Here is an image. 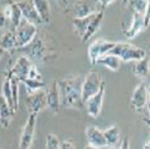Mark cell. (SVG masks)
<instances>
[{
    "label": "cell",
    "instance_id": "6da1fadb",
    "mask_svg": "<svg viewBox=\"0 0 150 149\" xmlns=\"http://www.w3.org/2000/svg\"><path fill=\"white\" fill-rule=\"evenodd\" d=\"M82 81L80 77H68L58 81L61 94V106L66 109L80 110L83 105L82 101Z\"/></svg>",
    "mask_w": 150,
    "mask_h": 149
},
{
    "label": "cell",
    "instance_id": "7a4b0ae2",
    "mask_svg": "<svg viewBox=\"0 0 150 149\" xmlns=\"http://www.w3.org/2000/svg\"><path fill=\"white\" fill-rule=\"evenodd\" d=\"M6 74L16 78L19 82H23L24 80H28V78L43 81V77H42L40 72L38 71V68L33 65V62L27 56H20Z\"/></svg>",
    "mask_w": 150,
    "mask_h": 149
},
{
    "label": "cell",
    "instance_id": "3957f363",
    "mask_svg": "<svg viewBox=\"0 0 150 149\" xmlns=\"http://www.w3.org/2000/svg\"><path fill=\"white\" fill-rule=\"evenodd\" d=\"M112 55L117 56L121 62H131V61H140L144 57H146V52L143 48H139L136 45L126 42H116L115 47L111 49Z\"/></svg>",
    "mask_w": 150,
    "mask_h": 149
},
{
    "label": "cell",
    "instance_id": "277c9868",
    "mask_svg": "<svg viewBox=\"0 0 150 149\" xmlns=\"http://www.w3.org/2000/svg\"><path fill=\"white\" fill-rule=\"evenodd\" d=\"M14 32L16 38V49H18L27 47L33 42V39L35 38L37 33H38V28L34 24L27 22L25 19H22V22L14 29Z\"/></svg>",
    "mask_w": 150,
    "mask_h": 149
},
{
    "label": "cell",
    "instance_id": "5b68a950",
    "mask_svg": "<svg viewBox=\"0 0 150 149\" xmlns=\"http://www.w3.org/2000/svg\"><path fill=\"white\" fill-rule=\"evenodd\" d=\"M102 84H103V80L97 72L91 71L86 74V77L83 78V81H82V87H81L83 104H85L91 96H93V95L97 92Z\"/></svg>",
    "mask_w": 150,
    "mask_h": 149
},
{
    "label": "cell",
    "instance_id": "8992f818",
    "mask_svg": "<svg viewBox=\"0 0 150 149\" xmlns=\"http://www.w3.org/2000/svg\"><path fill=\"white\" fill-rule=\"evenodd\" d=\"M116 42H111L107 39H96L88 45V60L92 65H95L100 57L107 55L111 52V49L115 47Z\"/></svg>",
    "mask_w": 150,
    "mask_h": 149
},
{
    "label": "cell",
    "instance_id": "52a82bcc",
    "mask_svg": "<svg viewBox=\"0 0 150 149\" xmlns=\"http://www.w3.org/2000/svg\"><path fill=\"white\" fill-rule=\"evenodd\" d=\"M37 114H29L27 123L23 128L22 135L19 140V149H30L35 134V125H37Z\"/></svg>",
    "mask_w": 150,
    "mask_h": 149
},
{
    "label": "cell",
    "instance_id": "ba28073f",
    "mask_svg": "<svg viewBox=\"0 0 150 149\" xmlns=\"http://www.w3.org/2000/svg\"><path fill=\"white\" fill-rule=\"evenodd\" d=\"M102 10L97 0H77L72 5L74 18H86Z\"/></svg>",
    "mask_w": 150,
    "mask_h": 149
},
{
    "label": "cell",
    "instance_id": "9c48e42d",
    "mask_svg": "<svg viewBox=\"0 0 150 149\" xmlns=\"http://www.w3.org/2000/svg\"><path fill=\"white\" fill-rule=\"evenodd\" d=\"M105 92H106V87H105V81L101 85L100 90L96 92L93 96H91L88 100H87L85 104L86 106V111L90 116L92 118H97L100 114H101L102 110V102H103V97H105Z\"/></svg>",
    "mask_w": 150,
    "mask_h": 149
},
{
    "label": "cell",
    "instance_id": "30bf717a",
    "mask_svg": "<svg viewBox=\"0 0 150 149\" xmlns=\"http://www.w3.org/2000/svg\"><path fill=\"white\" fill-rule=\"evenodd\" d=\"M27 109L29 114H37L38 115L42 110L47 107V97H45V91L39 90L37 92L28 95L27 101H25Z\"/></svg>",
    "mask_w": 150,
    "mask_h": 149
},
{
    "label": "cell",
    "instance_id": "8fae6325",
    "mask_svg": "<svg viewBox=\"0 0 150 149\" xmlns=\"http://www.w3.org/2000/svg\"><path fill=\"white\" fill-rule=\"evenodd\" d=\"M16 4H18L19 9L22 11L23 19H25L27 22L34 24L37 27L43 23L32 0H20V1H16Z\"/></svg>",
    "mask_w": 150,
    "mask_h": 149
},
{
    "label": "cell",
    "instance_id": "7c38bea8",
    "mask_svg": "<svg viewBox=\"0 0 150 149\" xmlns=\"http://www.w3.org/2000/svg\"><path fill=\"white\" fill-rule=\"evenodd\" d=\"M1 11H3V14L5 15V18L8 19V22H10L13 29H15V28L19 26L23 19L22 11H20L18 4H16V1H14V0H6Z\"/></svg>",
    "mask_w": 150,
    "mask_h": 149
},
{
    "label": "cell",
    "instance_id": "4fadbf2b",
    "mask_svg": "<svg viewBox=\"0 0 150 149\" xmlns=\"http://www.w3.org/2000/svg\"><path fill=\"white\" fill-rule=\"evenodd\" d=\"M45 97H47V107L51 110V113L58 114L61 110V94L58 87V81L52 82L48 90L45 91Z\"/></svg>",
    "mask_w": 150,
    "mask_h": 149
},
{
    "label": "cell",
    "instance_id": "5bb4252c",
    "mask_svg": "<svg viewBox=\"0 0 150 149\" xmlns=\"http://www.w3.org/2000/svg\"><path fill=\"white\" fill-rule=\"evenodd\" d=\"M86 139H87V144L92 145L95 148L98 149H105L107 148L106 144V139L103 136V133L98 128H96L93 125H88L86 128Z\"/></svg>",
    "mask_w": 150,
    "mask_h": 149
},
{
    "label": "cell",
    "instance_id": "9a60e30c",
    "mask_svg": "<svg viewBox=\"0 0 150 149\" xmlns=\"http://www.w3.org/2000/svg\"><path fill=\"white\" fill-rule=\"evenodd\" d=\"M148 92H146V86H145L143 82L139 84L135 87L134 92L131 95V105L135 110H141L146 106L148 102Z\"/></svg>",
    "mask_w": 150,
    "mask_h": 149
},
{
    "label": "cell",
    "instance_id": "2e32d148",
    "mask_svg": "<svg viewBox=\"0 0 150 149\" xmlns=\"http://www.w3.org/2000/svg\"><path fill=\"white\" fill-rule=\"evenodd\" d=\"M24 49H27L28 52V58L32 60H40V58H44L45 56V45L43 43V40L38 37H35L34 39H33V42L27 45V47H24Z\"/></svg>",
    "mask_w": 150,
    "mask_h": 149
},
{
    "label": "cell",
    "instance_id": "e0dca14e",
    "mask_svg": "<svg viewBox=\"0 0 150 149\" xmlns=\"http://www.w3.org/2000/svg\"><path fill=\"white\" fill-rule=\"evenodd\" d=\"M102 22H103V10H100L96 14H93L88 27H87V29L85 32V34H83V37L81 38L82 42H87V40H90L92 38L96 33H97V31L101 28Z\"/></svg>",
    "mask_w": 150,
    "mask_h": 149
},
{
    "label": "cell",
    "instance_id": "ac0fdd59",
    "mask_svg": "<svg viewBox=\"0 0 150 149\" xmlns=\"http://www.w3.org/2000/svg\"><path fill=\"white\" fill-rule=\"evenodd\" d=\"M145 29V22H144V15L140 13H132V20L130 27L127 28V31L125 32V35L129 39H132L139 34L141 31Z\"/></svg>",
    "mask_w": 150,
    "mask_h": 149
},
{
    "label": "cell",
    "instance_id": "d6986e66",
    "mask_svg": "<svg viewBox=\"0 0 150 149\" xmlns=\"http://www.w3.org/2000/svg\"><path fill=\"white\" fill-rule=\"evenodd\" d=\"M96 63L105 66V67L107 70H110V71L117 72L120 70V66H121V60H120L117 56L112 55V53H107V55L100 57Z\"/></svg>",
    "mask_w": 150,
    "mask_h": 149
},
{
    "label": "cell",
    "instance_id": "ffe728a7",
    "mask_svg": "<svg viewBox=\"0 0 150 149\" xmlns=\"http://www.w3.org/2000/svg\"><path fill=\"white\" fill-rule=\"evenodd\" d=\"M0 48L5 52H10L13 49H16V38L14 29L6 31L0 35Z\"/></svg>",
    "mask_w": 150,
    "mask_h": 149
},
{
    "label": "cell",
    "instance_id": "44dd1931",
    "mask_svg": "<svg viewBox=\"0 0 150 149\" xmlns=\"http://www.w3.org/2000/svg\"><path fill=\"white\" fill-rule=\"evenodd\" d=\"M13 115H14V111L6 104L5 99L3 97V95H0V125L4 126V128H8L11 123Z\"/></svg>",
    "mask_w": 150,
    "mask_h": 149
},
{
    "label": "cell",
    "instance_id": "7402d4cb",
    "mask_svg": "<svg viewBox=\"0 0 150 149\" xmlns=\"http://www.w3.org/2000/svg\"><path fill=\"white\" fill-rule=\"evenodd\" d=\"M34 4L37 11L40 16L43 23H49L52 20V13H51V6H49L48 0H32Z\"/></svg>",
    "mask_w": 150,
    "mask_h": 149
},
{
    "label": "cell",
    "instance_id": "603a6c76",
    "mask_svg": "<svg viewBox=\"0 0 150 149\" xmlns=\"http://www.w3.org/2000/svg\"><path fill=\"white\" fill-rule=\"evenodd\" d=\"M102 133H103V136H105V139H106L107 148H114L119 144V142H120V130L116 125L109 126L107 129L103 130Z\"/></svg>",
    "mask_w": 150,
    "mask_h": 149
},
{
    "label": "cell",
    "instance_id": "cb8c5ba5",
    "mask_svg": "<svg viewBox=\"0 0 150 149\" xmlns=\"http://www.w3.org/2000/svg\"><path fill=\"white\" fill-rule=\"evenodd\" d=\"M134 74L139 78H145L150 74V60L148 57H144L143 60L136 61L134 67Z\"/></svg>",
    "mask_w": 150,
    "mask_h": 149
},
{
    "label": "cell",
    "instance_id": "d4e9b609",
    "mask_svg": "<svg viewBox=\"0 0 150 149\" xmlns=\"http://www.w3.org/2000/svg\"><path fill=\"white\" fill-rule=\"evenodd\" d=\"M92 16H93V14L90 15V16H86V18H73L72 19L73 29L77 33V35L80 37V38H82L83 34H85V32L87 29V27H88L91 19H92Z\"/></svg>",
    "mask_w": 150,
    "mask_h": 149
},
{
    "label": "cell",
    "instance_id": "484cf974",
    "mask_svg": "<svg viewBox=\"0 0 150 149\" xmlns=\"http://www.w3.org/2000/svg\"><path fill=\"white\" fill-rule=\"evenodd\" d=\"M22 84L24 85L25 87V91L28 95H32L37 92L39 90H43L45 87V84L44 81H39V80H32V78H28V80H24Z\"/></svg>",
    "mask_w": 150,
    "mask_h": 149
},
{
    "label": "cell",
    "instance_id": "4316f807",
    "mask_svg": "<svg viewBox=\"0 0 150 149\" xmlns=\"http://www.w3.org/2000/svg\"><path fill=\"white\" fill-rule=\"evenodd\" d=\"M1 95H3V97L5 99V101H6V104L9 105V107L15 113L14 104H13V97H11V89H10V78H9V76H5V80H4V82H3Z\"/></svg>",
    "mask_w": 150,
    "mask_h": 149
},
{
    "label": "cell",
    "instance_id": "83f0119b",
    "mask_svg": "<svg viewBox=\"0 0 150 149\" xmlns=\"http://www.w3.org/2000/svg\"><path fill=\"white\" fill-rule=\"evenodd\" d=\"M9 76V74H6ZM10 78V89H11V97H13V104H14V109L15 111L19 109V84L20 82L16 78L9 76Z\"/></svg>",
    "mask_w": 150,
    "mask_h": 149
},
{
    "label": "cell",
    "instance_id": "f1b7e54d",
    "mask_svg": "<svg viewBox=\"0 0 150 149\" xmlns=\"http://www.w3.org/2000/svg\"><path fill=\"white\" fill-rule=\"evenodd\" d=\"M127 4L134 13L144 14L145 8H146V0H129Z\"/></svg>",
    "mask_w": 150,
    "mask_h": 149
},
{
    "label": "cell",
    "instance_id": "f546056e",
    "mask_svg": "<svg viewBox=\"0 0 150 149\" xmlns=\"http://www.w3.org/2000/svg\"><path fill=\"white\" fill-rule=\"evenodd\" d=\"M45 149H61V140L54 134H48L45 138Z\"/></svg>",
    "mask_w": 150,
    "mask_h": 149
},
{
    "label": "cell",
    "instance_id": "4dcf8cb0",
    "mask_svg": "<svg viewBox=\"0 0 150 149\" xmlns=\"http://www.w3.org/2000/svg\"><path fill=\"white\" fill-rule=\"evenodd\" d=\"M144 22H145V28L149 27L150 24V0H146V8L144 11Z\"/></svg>",
    "mask_w": 150,
    "mask_h": 149
},
{
    "label": "cell",
    "instance_id": "1f68e13d",
    "mask_svg": "<svg viewBox=\"0 0 150 149\" xmlns=\"http://www.w3.org/2000/svg\"><path fill=\"white\" fill-rule=\"evenodd\" d=\"M61 149H76V147L72 140H63L61 142Z\"/></svg>",
    "mask_w": 150,
    "mask_h": 149
},
{
    "label": "cell",
    "instance_id": "d6a6232c",
    "mask_svg": "<svg viewBox=\"0 0 150 149\" xmlns=\"http://www.w3.org/2000/svg\"><path fill=\"white\" fill-rule=\"evenodd\" d=\"M6 24H8V19L5 18V15L3 14V11L0 10V31L4 29V28L6 27Z\"/></svg>",
    "mask_w": 150,
    "mask_h": 149
},
{
    "label": "cell",
    "instance_id": "836d02e7",
    "mask_svg": "<svg viewBox=\"0 0 150 149\" xmlns=\"http://www.w3.org/2000/svg\"><path fill=\"white\" fill-rule=\"evenodd\" d=\"M98 4H100V6H101V9L103 10L106 6H109L110 4H112L114 1H116V0H97Z\"/></svg>",
    "mask_w": 150,
    "mask_h": 149
},
{
    "label": "cell",
    "instance_id": "e575fe53",
    "mask_svg": "<svg viewBox=\"0 0 150 149\" xmlns=\"http://www.w3.org/2000/svg\"><path fill=\"white\" fill-rule=\"evenodd\" d=\"M119 149H130V140H129V138H125L121 144H120Z\"/></svg>",
    "mask_w": 150,
    "mask_h": 149
},
{
    "label": "cell",
    "instance_id": "d590c367",
    "mask_svg": "<svg viewBox=\"0 0 150 149\" xmlns=\"http://www.w3.org/2000/svg\"><path fill=\"white\" fill-rule=\"evenodd\" d=\"M59 4H62V5H68V3H69V0H57Z\"/></svg>",
    "mask_w": 150,
    "mask_h": 149
},
{
    "label": "cell",
    "instance_id": "8d00e7d4",
    "mask_svg": "<svg viewBox=\"0 0 150 149\" xmlns=\"http://www.w3.org/2000/svg\"><path fill=\"white\" fill-rule=\"evenodd\" d=\"M144 121H145V124H146V125L149 126V129H150V119H149V118H145Z\"/></svg>",
    "mask_w": 150,
    "mask_h": 149
},
{
    "label": "cell",
    "instance_id": "74e56055",
    "mask_svg": "<svg viewBox=\"0 0 150 149\" xmlns=\"http://www.w3.org/2000/svg\"><path fill=\"white\" fill-rule=\"evenodd\" d=\"M146 110H148V113L150 114V99H148V102H146Z\"/></svg>",
    "mask_w": 150,
    "mask_h": 149
},
{
    "label": "cell",
    "instance_id": "f35d334b",
    "mask_svg": "<svg viewBox=\"0 0 150 149\" xmlns=\"http://www.w3.org/2000/svg\"><path fill=\"white\" fill-rule=\"evenodd\" d=\"M4 55H5V51H4V49H1V48H0V60L3 58V56H4Z\"/></svg>",
    "mask_w": 150,
    "mask_h": 149
},
{
    "label": "cell",
    "instance_id": "ab89813d",
    "mask_svg": "<svg viewBox=\"0 0 150 149\" xmlns=\"http://www.w3.org/2000/svg\"><path fill=\"white\" fill-rule=\"evenodd\" d=\"M85 149H98V148H95V147H92V145H90V144H87V145L85 147Z\"/></svg>",
    "mask_w": 150,
    "mask_h": 149
},
{
    "label": "cell",
    "instance_id": "60d3db41",
    "mask_svg": "<svg viewBox=\"0 0 150 149\" xmlns=\"http://www.w3.org/2000/svg\"><path fill=\"white\" fill-rule=\"evenodd\" d=\"M143 149H150V142H148L146 144H145V145H144V148Z\"/></svg>",
    "mask_w": 150,
    "mask_h": 149
},
{
    "label": "cell",
    "instance_id": "b9f144b4",
    "mask_svg": "<svg viewBox=\"0 0 150 149\" xmlns=\"http://www.w3.org/2000/svg\"><path fill=\"white\" fill-rule=\"evenodd\" d=\"M146 92H148V97L150 99V85H149L148 87H146Z\"/></svg>",
    "mask_w": 150,
    "mask_h": 149
},
{
    "label": "cell",
    "instance_id": "7bdbcfd3",
    "mask_svg": "<svg viewBox=\"0 0 150 149\" xmlns=\"http://www.w3.org/2000/svg\"><path fill=\"white\" fill-rule=\"evenodd\" d=\"M121 1H122V4H124V5H126V4H127V1H129V0H121Z\"/></svg>",
    "mask_w": 150,
    "mask_h": 149
},
{
    "label": "cell",
    "instance_id": "ee69618b",
    "mask_svg": "<svg viewBox=\"0 0 150 149\" xmlns=\"http://www.w3.org/2000/svg\"><path fill=\"white\" fill-rule=\"evenodd\" d=\"M107 149H119V148H116V147H114V148H107Z\"/></svg>",
    "mask_w": 150,
    "mask_h": 149
},
{
    "label": "cell",
    "instance_id": "f6af8a7d",
    "mask_svg": "<svg viewBox=\"0 0 150 149\" xmlns=\"http://www.w3.org/2000/svg\"><path fill=\"white\" fill-rule=\"evenodd\" d=\"M149 119H150V118H149Z\"/></svg>",
    "mask_w": 150,
    "mask_h": 149
}]
</instances>
